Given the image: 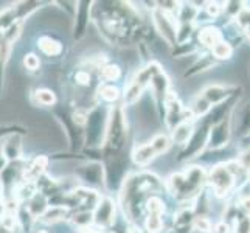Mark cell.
Here are the masks:
<instances>
[{
	"label": "cell",
	"mask_w": 250,
	"mask_h": 233,
	"mask_svg": "<svg viewBox=\"0 0 250 233\" xmlns=\"http://www.w3.org/2000/svg\"><path fill=\"white\" fill-rule=\"evenodd\" d=\"M92 22L101 38L112 45L143 44L149 28L131 2H93Z\"/></svg>",
	"instance_id": "6da1fadb"
},
{
	"label": "cell",
	"mask_w": 250,
	"mask_h": 233,
	"mask_svg": "<svg viewBox=\"0 0 250 233\" xmlns=\"http://www.w3.org/2000/svg\"><path fill=\"white\" fill-rule=\"evenodd\" d=\"M167 193L165 180L156 172L140 169L129 172L118 191V209L123 218L132 227L140 229L145 219V207L152 196Z\"/></svg>",
	"instance_id": "7a4b0ae2"
},
{
	"label": "cell",
	"mask_w": 250,
	"mask_h": 233,
	"mask_svg": "<svg viewBox=\"0 0 250 233\" xmlns=\"http://www.w3.org/2000/svg\"><path fill=\"white\" fill-rule=\"evenodd\" d=\"M208 172L201 165H189L184 171L174 172L167 180V193L179 205L194 204L207 187Z\"/></svg>",
	"instance_id": "3957f363"
},
{
	"label": "cell",
	"mask_w": 250,
	"mask_h": 233,
	"mask_svg": "<svg viewBox=\"0 0 250 233\" xmlns=\"http://www.w3.org/2000/svg\"><path fill=\"white\" fill-rule=\"evenodd\" d=\"M129 140V125L123 105L112 106L109 110V122L104 145L101 148V159L107 155H117L126 151H131Z\"/></svg>",
	"instance_id": "277c9868"
},
{
	"label": "cell",
	"mask_w": 250,
	"mask_h": 233,
	"mask_svg": "<svg viewBox=\"0 0 250 233\" xmlns=\"http://www.w3.org/2000/svg\"><path fill=\"white\" fill-rule=\"evenodd\" d=\"M160 70H163L162 65L156 61H149L146 63L139 72L134 75V78L129 84L125 87L123 90V101L122 105L123 106H132L135 105L139 98L143 95V92L146 90L151 85V81L154 75H157Z\"/></svg>",
	"instance_id": "5b68a950"
},
{
	"label": "cell",
	"mask_w": 250,
	"mask_h": 233,
	"mask_svg": "<svg viewBox=\"0 0 250 233\" xmlns=\"http://www.w3.org/2000/svg\"><path fill=\"white\" fill-rule=\"evenodd\" d=\"M210 129H211V125L205 117L201 118V120H197L191 137H189V140L187 142V145L182 146V149H180V152L177 155V162L179 163L193 162L194 159H199L201 155L207 151Z\"/></svg>",
	"instance_id": "8992f818"
},
{
	"label": "cell",
	"mask_w": 250,
	"mask_h": 233,
	"mask_svg": "<svg viewBox=\"0 0 250 233\" xmlns=\"http://www.w3.org/2000/svg\"><path fill=\"white\" fill-rule=\"evenodd\" d=\"M207 187L211 190L216 199H227L230 194L236 193L238 182L229 163H219V165L211 167L208 171V179H207Z\"/></svg>",
	"instance_id": "52a82bcc"
},
{
	"label": "cell",
	"mask_w": 250,
	"mask_h": 233,
	"mask_svg": "<svg viewBox=\"0 0 250 233\" xmlns=\"http://www.w3.org/2000/svg\"><path fill=\"white\" fill-rule=\"evenodd\" d=\"M53 2H38V0H23V2H16L10 6L3 8L0 11V31L11 28L16 23L27 22L30 16L36 11L42 10L44 6H48Z\"/></svg>",
	"instance_id": "ba28073f"
},
{
	"label": "cell",
	"mask_w": 250,
	"mask_h": 233,
	"mask_svg": "<svg viewBox=\"0 0 250 233\" xmlns=\"http://www.w3.org/2000/svg\"><path fill=\"white\" fill-rule=\"evenodd\" d=\"M169 134H157L154 135L149 142L143 145L134 146L132 148V163L140 168L148 167L152 160H156L159 155L165 154L171 148Z\"/></svg>",
	"instance_id": "9c48e42d"
},
{
	"label": "cell",
	"mask_w": 250,
	"mask_h": 233,
	"mask_svg": "<svg viewBox=\"0 0 250 233\" xmlns=\"http://www.w3.org/2000/svg\"><path fill=\"white\" fill-rule=\"evenodd\" d=\"M165 214H167V202L163 201V194L152 196L145 207V219H143L142 232L163 233L165 232Z\"/></svg>",
	"instance_id": "30bf717a"
},
{
	"label": "cell",
	"mask_w": 250,
	"mask_h": 233,
	"mask_svg": "<svg viewBox=\"0 0 250 233\" xmlns=\"http://www.w3.org/2000/svg\"><path fill=\"white\" fill-rule=\"evenodd\" d=\"M151 22L154 31H157L159 36L165 41L168 47L174 48L177 45V19L174 14H171L157 5L151 11Z\"/></svg>",
	"instance_id": "8fae6325"
},
{
	"label": "cell",
	"mask_w": 250,
	"mask_h": 233,
	"mask_svg": "<svg viewBox=\"0 0 250 233\" xmlns=\"http://www.w3.org/2000/svg\"><path fill=\"white\" fill-rule=\"evenodd\" d=\"M23 23H16L11 28L5 31H0V97L3 92V83H5V75H6V65L10 63L11 51L16 45L17 39L21 38Z\"/></svg>",
	"instance_id": "7c38bea8"
},
{
	"label": "cell",
	"mask_w": 250,
	"mask_h": 233,
	"mask_svg": "<svg viewBox=\"0 0 250 233\" xmlns=\"http://www.w3.org/2000/svg\"><path fill=\"white\" fill-rule=\"evenodd\" d=\"M117 207L118 202L110 194L101 196L98 205L93 210V229L98 232H107L117 224Z\"/></svg>",
	"instance_id": "4fadbf2b"
},
{
	"label": "cell",
	"mask_w": 250,
	"mask_h": 233,
	"mask_svg": "<svg viewBox=\"0 0 250 233\" xmlns=\"http://www.w3.org/2000/svg\"><path fill=\"white\" fill-rule=\"evenodd\" d=\"M75 177L81 187L87 188H104V168L103 163L97 160H85L75 169Z\"/></svg>",
	"instance_id": "5bb4252c"
},
{
	"label": "cell",
	"mask_w": 250,
	"mask_h": 233,
	"mask_svg": "<svg viewBox=\"0 0 250 233\" xmlns=\"http://www.w3.org/2000/svg\"><path fill=\"white\" fill-rule=\"evenodd\" d=\"M149 89H151V93H152L154 105H156V110H157L160 120L163 122V118H165L167 101L169 98V95L172 93L171 80H169V76L165 73V70H160L157 75H154Z\"/></svg>",
	"instance_id": "9a60e30c"
},
{
	"label": "cell",
	"mask_w": 250,
	"mask_h": 233,
	"mask_svg": "<svg viewBox=\"0 0 250 233\" xmlns=\"http://www.w3.org/2000/svg\"><path fill=\"white\" fill-rule=\"evenodd\" d=\"M188 118H193V115L189 114L188 107L182 105V101L177 98V95L172 92L169 95V98L167 101V107H165V118H163V123H165L168 132L174 131V129L185 122ZM196 120V118H194Z\"/></svg>",
	"instance_id": "2e32d148"
},
{
	"label": "cell",
	"mask_w": 250,
	"mask_h": 233,
	"mask_svg": "<svg viewBox=\"0 0 250 233\" xmlns=\"http://www.w3.org/2000/svg\"><path fill=\"white\" fill-rule=\"evenodd\" d=\"M231 135L238 142L250 139V103H238L231 115Z\"/></svg>",
	"instance_id": "e0dca14e"
},
{
	"label": "cell",
	"mask_w": 250,
	"mask_h": 233,
	"mask_svg": "<svg viewBox=\"0 0 250 233\" xmlns=\"http://www.w3.org/2000/svg\"><path fill=\"white\" fill-rule=\"evenodd\" d=\"M231 139H233V135H231V117H229L218 125L211 126L207 151H219L227 148Z\"/></svg>",
	"instance_id": "ac0fdd59"
},
{
	"label": "cell",
	"mask_w": 250,
	"mask_h": 233,
	"mask_svg": "<svg viewBox=\"0 0 250 233\" xmlns=\"http://www.w3.org/2000/svg\"><path fill=\"white\" fill-rule=\"evenodd\" d=\"M196 207L193 204L179 205L171 221V230L174 233H191L196 226Z\"/></svg>",
	"instance_id": "d6986e66"
},
{
	"label": "cell",
	"mask_w": 250,
	"mask_h": 233,
	"mask_svg": "<svg viewBox=\"0 0 250 233\" xmlns=\"http://www.w3.org/2000/svg\"><path fill=\"white\" fill-rule=\"evenodd\" d=\"M92 8L93 2H78L76 13L73 16V39L80 42L85 38L89 30V25L92 23Z\"/></svg>",
	"instance_id": "ffe728a7"
},
{
	"label": "cell",
	"mask_w": 250,
	"mask_h": 233,
	"mask_svg": "<svg viewBox=\"0 0 250 233\" xmlns=\"http://www.w3.org/2000/svg\"><path fill=\"white\" fill-rule=\"evenodd\" d=\"M201 93L214 107V106H219L222 103H226L231 98L238 97V95H241V87H238V85H229V84L227 85L226 84H210V85H207Z\"/></svg>",
	"instance_id": "44dd1931"
},
{
	"label": "cell",
	"mask_w": 250,
	"mask_h": 233,
	"mask_svg": "<svg viewBox=\"0 0 250 233\" xmlns=\"http://www.w3.org/2000/svg\"><path fill=\"white\" fill-rule=\"evenodd\" d=\"M196 38L197 42H199V47H202L205 51H211L219 42L224 41V33L222 28H219L218 25L204 23L202 27L197 28Z\"/></svg>",
	"instance_id": "7402d4cb"
},
{
	"label": "cell",
	"mask_w": 250,
	"mask_h": 233,
	"mask_svg": "<svg viewBox=\"0 0 250 233\" xmlns=\"http://www.w3.org/2000/svg\"><path fill=\"white\" fill-rule=\"evenodd\" d=\"M97 101L100 103V105H104V106H109V107L122 105L123 92L117 84L100 83L98 89H97Z\"/></svg>",
	"instance_id": "603a6c76"
},
{
	"label": "cell",
	"mask_w": 250,
	"mask_h": 233,
	"mask_svg": "<svg viewBox=\"0 0 250 233\" xmlns=\"http://www.w3.org/2000/svg\"><path fill=\"white\" fill-rule=\"evenodd\" d=\"M23 137H25V135L14 134V135L6 137V139H5L3 142H0V143H2L3 155L6 157L8 163L25 159V157H23V143H22Z\"/></svg>",
	"instance_id": "cb8c5ba5"
},
{
	"label": "cell",
	"mask_w": 250,
	"mask_h": 233,
	"mask_svg": "<svg viewBox=\"0 0 250 233\" xmlns=\"http://www.w3.org/2000/svg\"><path fill=\"white\" fill-rule=\"evenodd\" d=\"M48 163H50L48 155H36V157L28 159L27 168H25V179L23 180H28V182L36 184V180L47 172Z\"/></svg>",
	"instance_id": "d4e9b609"
},
{
	"label": "cell",
	"mask_w": 250,
	"mask_h": 233,
	"mask_svg": "<svg viewBox=\"0 0 250 233\" xmlns=\"http://www.w3.org/2000/svg\"><path fill=\"white\" fill-rule=\"evenodd\" d=\"M38 50L47 58H58V56H62L64 45H62V42L58 41L56 38L48 36V34H42L38 39Z\"/></svg>",
	"instance_id": "484cf974"
},
{
	"label": "cell",
	"mask_w": 250,
	"mask_h": 233,
	"mask_svg": "<svg viewBox=\"0 0 250 233\" xmlns=\"http://www.w3.org/2000/svg\"><path fill=\"white\" fill-rule=\"evenodd\" d=\"M197 120L194 118H188L185 122L180 123L174 131L169 132V139L172 142V145H180V146H185L187 142L189 140L193 131H194V126H196Z\"/></svg>",
	"instance_id": "4316f807"
},
{
	"label": "cell",
	"mask_w": 250,
	"mask_h": 233,
	"mask_svg": "<svg viewBox=\"0 0 250 233\" xmlns=\"http://www.w3.org/2000/svg\"><path fill=\"white\" fill-rule=\"evenodd\" d=\"M23 205L27 207V210L30 212L31 216L39 222L42 219V216L47 213V210L50 209V201L47 196L38 191L27 204H23Z\"/></svg>",
	"instance_id": "83f0119b"
},
{
	"label": "cell",
	"mask_w": 250,
	"mask_h": 233,
	"mask_svg": "<svg viewBox=\"0 0 250 233\" xmlns=\"http://www.w3.org/2000/svg\"><path fill=\"white\" fill-rule=\"evenodd\" d=\"M31 100L36 106H41V107H48L51 109L53 106L58 105V97L56 93L51 90V89H47V87H39V89H34L31 92Z\"/></svg>",
	"instance_id": "f1b7e54d"
},
{
	"label": "cell",
	"mask_w": 250,
	"mask_h": 233,
	"mask_svg": "<svg viewBox=\"0 0 250 233\" xmlns=\"http://www.w3.org/2000/svg\"><path fill=\"white\" fill-rule=\"evenodd\" d=\"M216 63H218V61L213 58V55L210 53V51H205V53L199 55V58H197L196 61L193 63V65L188 68L184 76H185V78H191V76H194V75H197V73L208 70V68H211Z\"/></svg>",
	"instance_id": "f546056e"
},
{
	"label": "cell",
	"mask_w": 250,
	"mask_h": 233,
	"mask_svg": "<svg viewBox=\"0 0 250 233\" xmlns=\"http://www.w3.org/2000/svg\"><path fill=\"white\" fill-rule=\"evenodd\" d=\"M122 67L114 63H106L104 65L100 67L98 70V80L100 83H110L115 84L120 78H122Z\"/></svg>",
	"instance_id": "4dcf8cb0"
},
{
	"label": "cell",
	"mask_w": 250,
	"mask_h": 233,
	"mask_svg": "<svg viewBox=\"0 0 250 233\" xmlns=\"http://www.w3.org/2000/svg\"><path fill=\"white\" fill-rule=\"evenodd\" d=\"M233 51H235V47L224 39L210 51V53L213 55V58L216 59V61H230L231 56H233Z\"/></svg>",
	"instance_id": "1f68e13d"
},
{
	"label": "cell",
	"mask_w": 250,
	"mask_h": 233,
	"mask_svg": "<svg viewBox=\"0 0 250 233\" xmlns=\"http://www.w3.org/2000/svg\"><path fill=\"white\" fill-rule=\"evenodd\" d=\"M0 233H23L14 214L8 213L0 219Z\"/></svg>",
	"instance_id": "d6a6232c"
},
{
	"label": "cell",
	"mask_w": 250,
	"mask_h": 233,
	"mask_svg": "<svg viewBox=\"0 0 250 233\" xmlns=\"http://www.w3.org/2000/svg\"><path fill=\"white\" fill-rule=\"evenodd\" d=\"M14 134H21V135H27V127L22 125H0V142H3L6 137L14 135Z\"/></svg>",
	"instance_id": "836d02e7"
},
{
	"label": "cell",
	"mask_w": 250,
	"mask_h": 233,
	"mask_svg": "<svg viewBox=\"0 0 250 233\" xmlns=\"http://www.w3.org/2000/svg\"><path fill=\"white\" fill-rule=\"evenodd\" d=\"M204 11L208 16V19H218L224 14V3L219 2H205Z\"/></svg>",
	"instance_id": "e575fe53"
},
{
	"label": "cell",
	"mask_w": 250,
	"mask_h": 233,
	"mask_svg": "<svg viewBox=\"0 0 250 233\" xmlns=\"http://www.w3.org/2000/svg\"><path fill=\"white\" fill-rule=\"evenodd\" d=\"M23 67L27 68L30 73H36L41 68V58L36 53H28L23 56Z\"/></svg>",
	"instance_id": "d590c367"
},
{
	"label": "cell",
	"mask_w": 250,
	"mask_h": 233,
	"mask_svg": "<svg viewBox=\"0 0 250 233\" xmlns=\"http://www.w3.org/2000/svg\"><path fill=\"white\" fill-rule=\"evenodd\" d=\"M213 222L210 221L208 216H197L196 218V226L194 230H199L202 233H211L213 232Z\"/></svg>",
	"instance_id": "8d00e7d4"
},
{
	"label": "cell",
	"mask_w": 250,
	"mask_h": 233,
	"mask_svg": "<svg viewBox=\"0 0 250 233\" xmlns=\"http://www.w3.org/2000/svg\"><path fill=\"white\" fill-rule=\"evenodd\" d=\"M55 5H59V8L65 10L67 14H70L72 17L76 13V6H78V2H53Z\"/></svg>",
	"instance_id": "74e56055"
},
{
	"label": "cell",
	"mask_w": 250,
	"mask_h": 233,
	"mask_svg": "<svg viewBox=\"0 0 250 233\" xmlns=\"http://www.w3.org/2000/svg\"><path fill=\"white\" fill-rule=\"evenodd\" d=\"M211 233H231V229H230V226L226 221H221V222H218L216 226L213 227Z\"/></svg>",
	"instance_id": "f35d334b"
},
{
	"label": "cell",
	"mask_w": 250,
	"mask_h": 233,
	"mask_svg": "<svg viewBox=\"0 0 250 233\" xmlns=\"http://www.w3.org/2000/svg\"><path fill=\"white\" fill-rule=\"evenodd\" d=\"M249 75H250V63H249Z\"/></svg>",
	"instance_id": "ab89813d"
}]
</instances>
